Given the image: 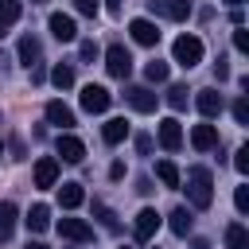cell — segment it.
I'll return each mask as SVG.
<instances>
[{"instance_id":"6da1fadb","label":"cell","mask_w":249,"mask_h":249,"mask_svg":"<svg viewBox=\"0 0 249 249\" xmlns=\"http://www.w3.org/2000/svg\"><path fill=\"white\" fill-rule=\"evenodd\" d=\"M187 198L195 210H206L214 202V175L206 167H191L187 171Z\"/></svg>"},{"instance_id":"7a4b0ae2","label":"cell","mask_w":249,"mask_h":249,"mask_svg":"<svg viewBox=\"0 0 249 249\" xmlns=\"http://www.w3.org/2000/svg\"><path fill=\"white\" fill-rule=\"evenodd\" d=\"M171 54H175V62H179V66H187V70H191V66H198V62H202V39H198V35H179V39H175V47H171Z\"/></svg>"},{"instance_id":"3957f363","label":"cell","mask_w":249,"mask_h":249,"mask_svg":"<svg viewBox=\"0 0 249 249\" xmlns=\"http://www.w3.org/2000/svg\"><path fill=\"white\" fill-rule=\"evenodd\" d=\"M105 70H109L113 78H128V74H132V54H128L124 47H109V51H105Z\"/></svg>"},{"instance_id":"277c9868","label":"cell","mask_w":249,"mask_h":249,"mask_svg":"<svg viewBox=\"0 0 249 249\" xmlns=\"http://www.w3.org/2000/svg\"><path fill=\"white\" fill-rule=\"evenodd\" d=\"M109 101H113V93H109L105 86H93V82H89V86L82 89V109H86V113H105Z\"/></svg>"},{"instance_id":"5b68a950","label":"cell","mask_w":249,"mask_h":249,"mask_svg":"<svg viewBox=\"0 0 249 249\" xmlns=\"http://www.w3.org/2000/svg\"><path fill=\"white\" fill-rule=\"evenodd\" d=\"M124 101H128L136 113H156V101H160V97H156L148 86H128V89H124Z\"/></svg>"},{"instance_id":"8992f818","label":"cell","mask_w":249,"mask_h":249,"mask_svg":"<svg viewBox=\"0 0 249 249\" xmlns=\"http://www.w3.org/2000/svg\"><path fill=\"white\" fill-rule=\"evenodd\" d=\"M51 35H54L58 43H74V39H78V23H74V16L54 12V16H51Z\"/></svg>"},{"instance_id":"52a82bcc","label":"cell","mask_w":249,"mask_h":249,"mask_svg":"<svg viewBox=\"0 0 249 249\" xmlns=\"http://www.w3.org/2000/svg\"><path fill=\"white\" fill-rule=\"evenodd\" d=\"M160 144H163L167 152H179V148H183V124H179L175 117H163V121H160Z\"/></svg>"},{"instance_id":"ba28073f","label":"cell","mask_w":249,"mask_h":249,"mask_svg":"<svg viewBox=\"0 0 249 249\" xmlns=\"http://www.w3.org/2000/svg\"><path fill=\"white\" fill-rule=\"evenodd\" d=\"M191 144L198 148V152H214L222 140H218V124H195L191 128Z\"/></svg>"},{"instance_id":"9c48e42d","label":"cell","mask_w":249,"mask_h":249,"mask_svg":"<svg viewBox=\"0 0 249 249\" xmlns=\"http://www.w3.org/2000/svg\"><path fill=\"white\" fill-rule=\"evenodd\" d=\"M156 230H160V214H156L152 206H144V210L136 214V230H132V233H136V241H152V237H156Z\"/></svg>"},{"instance_id":"30bf717a","label":"cell","mask_w":249,"mask_h":249,"mask_svg":"<svg viewBox=\"0 0 249 249\" xmlns=\"http://www.w3.org/2000/svg\"><path fill=\"white\" fill-rule=\"evenodd\" d=\"M54 148H58V156H62L66 163H82V156H86V144H82L78 136H70V132H62Z\"/></svg>"},{"instance_id":"8fae6325","label":"cell","mask_w":249,"mask_h":249,"mask_svg":"<svg viewBox=\"0 0 249 249\" xmlns=\"http://www.w3.org/2000/svg\"><path fill=\"white\" fill-rule=\"evenodd\" d=\"M54 183H58V160H54V156H43V160L35 163V187L47 191V187H54Z\"/></svg>"},{"instance_id":"7c38bea8","label":"cell","mask_w":249,"mask_h":249,"mask_svg":"<svg viewBox=\"0 0 249 249\" xmlns=\"http://www.w3.org/2000/svg\"><path fill=\"white\" fill-rule=\"evenodd\" d=\"M58 233L70 237V241H89V237H93V226L82 222V218H62V222H58Z\"/></svg>"},{"instance_id":"4fadbf2b","label":"cell","mask_w":249,"mask_h":249,"mask_svg":"<svg viewBox=\"0 0 249 249\" xmlns=\"http://www.w3.org/2000/svg\"><path fill=\"white\" fill-rule=\"evenodd\" d=\"M128 31H132V39H136L140 47H156V43H160V31H156L152 19H132Z\"/></svg>"},{"instance_id":"5bb4252c","label":"cell","mask_w":249,"mask_h":249,"mask_svg":"<svg viewBox=\"0 0 249 249\" xmlns=\"http://www.w3.org/2000/svg\"><path fill=\"white\" fill-rule=\"evenodd\" d=\"M195 105H198V113H202V117H218L226 101H222V93H218V89H198Z\"/></svg>"},{"instance_id":"9a60e30c","label":"cell","mask_w":249,"mask_h":249,"mask_svg":"<svg viewBox=\"0 0 249 249\" xmlns=\"http://www.w3.org/2000/svg\"><path fill=\"white\" fill-rule=\"evenodd\" d=\"M16 51H19V62H23L27 70H31V66H39V54H43V47H39V39H35V35H23Z\"/></svg>"},{"instance_id":"2e32d148","label":"cell","mask_w":249,"mask_h":249,"mask_svg":"<svg viewBox=\"0 0 249 249\" xmlns=\"http://www.w3.org/2000/svg\"><path fill=\"white\" fill-rule=\"evenodd\" d=\"M167 226H171V233H175V237H187V233H191V226H195V218H191V210H187V206H175V210L167 214Z\"/></svg>"},{"instance_id":"e0dca14e","label":"cell","mask_w":249,"mask_h":249,"mask_svg":"<svg viewBox=\"0 0 249 249\" xmlns=\"http://www.w3.org/2000/svg\"><path fill=\"white\" fill-rule=\"evenodd\" d=\"M47 121L58 124V128H70V124H74V109L62 105V101H47Z\"/></svg>"},{"instance_id":"ac0fdd59","label":"cell","mask_w":249,"mask_h":249,"mask_svg":"<svg viewBox=\"0 0 249 249\" xmlns=\"http://www.w3.org/2000/svg\"><path fill=\"white\" fill-rule=\"evenodd\" d=\"M82 198H86L82 183H62V187H58V202H62V210H74V206H82Z\"/></svg>"},{"instance_id":"d6986e66","label":"cell","mask_w":249,"mask_h":249,"mask_svg":"<svg viewBox=\"0 0 249 249\" xmlns=\"http://www.w3.org/2000/svg\"><path fill=\"white\" fill-rule=\"evenodd\" d=\"M23 222H27V230H31V233H43V230L51 226V206H43V202H39V206H31Z\"/></svg>"},{"instance_id":"ffe728a7","label":"cell","mask_w":249,"mask_h":249,"mask_svg":"<svg viewBox=\"0 0 249 249\" xmlns=\"http://www.w3.org/2000/svg\"><path fill=\"white\" fill-rule=\"evenodd\" d=\"M167 19H187L191 16V0H152Z\"/></svg>"},{"instance_id":"44dd1931","label":"cell","mask_w":249,"mask_h":249,"mask_svg":"<svg viewBox=\"0 0 249 249\" xmlns=\"http://www.w3.org/2000/svg\"><path fill=\"white\" fill-rule=\"evenodd\" d=\"M101 136H105V144H121V140L128 136V121H124V117H113V121H105Z\"/></svg>"},{"instance_id":"7402d4cb","label":"cell","mask_w":249,"mask_h":249,"mask_svg":"<svg viewBox=\"0 0 249 249\" xmlns=\"http://www.w3.org/2000/svg\"><path fill=\"white\" fill-rule=\"evenodd\" d=\"M226 249H249V230L241 222H230L226 226Z\"/></svg>"},{"instance_id":"603a6c76","label":"cell","mask_w":249,"mask_h":249,"mask_svg":"<svg viewBox=\"0 0 249 249\" xmlns=\"http://www.w3.org/2000/svg\"><path fill=\"white\" fill-rule=\"evenodd\" d=\"M19 12H23V4H19V0H0V35H4L8 27H16Z\"/></svg>"},{"instance_id":"cb8c5ba5","label":"cell","mask_w":249,"mask_h":249,"mask_svg":"<svg viewBox=\"0 0 249 249\" xmlns=\"http://www.w3.org/2000/svg\"><path fill=\"white\" fill-rule=\"evenodd\" d=\"M156 179H160L163 187H179V183H183V179H179V167H175L171 160H160V163H156Z\"/></svg>"},{"instance_id":"d4e9b609","label":"cell","mask_w":249,"mask_h":249,"mask_svg":"<svg viewBox=\"0 0 249 249\" xmlns=\"http://www.w3.org/2000/svg\"><path fill=\"white\" fill-rule=\"evenodd\" d=\"M51 82H54V89H70V86H74V66H70V62H58V66L51 70Z\"/></svg>"},{"instance_id":"484cf974","label":"cell","mask_w":249,"mask_h":249,"mask_svg":"<svg viewBox=\"0 0 249 249\" xmlns=\"http://www.w3.org/2000/svg\"><path fill=\"white\" fill-rule=\"evenodd\" d=\"M16 226V206L12 202H0V237H8Z\"/></svg>"},{"instance_id":"4316f807","label":"cell","mask_w":249,"mask_h":249,"mask_svg":"<svg viewBox=\"0 0 249 249\" xmlns=\"http://www.w3.org/2000/svg\"><path fill=\"white\" fill-rule=\"evenodd\" d=\"M144 78H148V82H167V62H160V58L148 62V66H144Z\"/></svg>"},{"instance_id":"83f0119b","label":"cell","mask_w":249,"mask_h":249,"mask_svg":"<svg viewBox=\"0 0 249 249\" xmlns=\"http://www.w3.org/2000/svg\"><path fill=\"white\" fill-rule=\"evenodd\" d=\"M167 105L171 109H187V86H171L167 89Z\"/></svg>"},{"instance_id":"f1b7e54d","label":"cell","mask_w":249,"mask_h":249,"mask_svg":"<svg viewBox=\"0 0 249 249\" xmlns=\"http://www.w3.org/2000/svg\"><path fill=\"white\" fill-rule=\"evenodd\" d=\"M93 214H97V218H101V222H105V230H121V222H117V218H113V210H109V206H105V202H93Z\"/></svg>"},{"instance_id":"f546056e","label":"cell","mask_w":249,"mask_h":249,"mask_svg":"<svg viewBox=\"0 0 249 249\" xmlns=\"http://www.w3.org/2000/svg\"><path fill=\"white\" fill-rule=\"evenodd\" d=\"M233 121H237V124H249V101H245V97L233 101Z\"/></svg>"},{"instance_id":"4dcf8cb0","label":"cell","mask_w":249,"mask_h":249,"mask_svg":"<svg viewBox=\"0 0 249 249\" xmlns=\"http://www.w3.org/2000/svg\"><path fill=\"white\" fill-rule=\"evenodd\" d=\"M233 167H237L241 175H249V144H241V148H237V156H233Z\"/></svg>"},{"instance_id":"1f68e13d","label":"cell","mask_w":249,"mask_h":249,"mask_svg":"<svg viewBox=\"0 0 249 249\" xmlns=\"http://www.w3.org/2000/svg\"><path fill=\"white\" fill-rule=\"evenodd\" d=\"M233 202H237V214H249V187H237L233 191Z\"/></svg>"},{"instance_id":"d6a6232c","label":"cell","mask_w":249,"mask_h":249,"mask_svg":"<svg viewBox=\"0 0 249 249\" xmlns=\"http://www.w3.org/2000/svg\"><path fill=\"white\" fill-rule=\"evenodd\" d=\"M233 47H237V51H249V35H245L241 23H237V31H233Z\"/></svg>"},{"instance_id":"836d02e7","label":"cell","mask_w":249,"mask_h":249,"mask_svg":"<svg viewBox=\"0 0 249 249\" xmlns=\"http://www.w3.org/2000/svg\"><path fill=\"white\" fill-rule=\"evenodd\" d=\"M78 51H82V58H86V62H93V58H97V43H89V39H86Z\"/></svg>"},{"instance_id":"e575fe53","label":"cell","mask_w":249,"mask_h":249,"mask_svg":"<svg viewBox=\"0 0 249 249\" xmlns=\"http://www.w3.org/2000/svg\"><path fill=\"white\" fill-rule=\"evenodd\" d=\"M74 8H78L82 16H93V12H97V0H74Z\"/></svg>"},{"instance_id":"d590c367","label":"cell","mask_w":249,"mask_h":249,"mask_svg":"<svg viewBox=\"0 0 249 249\" xmlns=\"http://www.w3.org/2000/svg\"><path fill=\"white\" fill-rule=\"evenodd\" d=\"M214 74H218V82H226V78H230V66H226V58H218V62H214Z\"/></svg>"},{"instance_id":"8d00e7d4","label":"cell","mask_w":249,"mask_h":249,"mask_svg":"<svg viewBox=\"0 0 249 249\" xmlns=\"http://www.w3.org/2000/svg\"><path fill=\"white\" fill-rule=\"evenodd\" d=\"M136 148H140V156H148L152 152V136H136Z\"/></svg>"},{"instance_id":"74e56055","label":"cell","mask_w":249,"mask_h":249,"mask_svg":"<svg viewBox=\"0 0 249 249\" xmlns=\"http://www.w3.org/2000/svg\"><path fill=\"white\" fill-rule=\"evenodd\" d=\"M191 249H210V241H206V237H195V241H191Z\"/></svg>"},{"instance_id":"f35d334b","label":"cell","mask_w":249,"mask_h":249,"mask_svg":"<svg viewBox=\"0 0 249 249\" xmlns=\"http://www.w3.org/2000/svg\"><path fill=\"white\" fill-rule=\"evenodd\" d=\"M105 4H109V12H117V8H121V0H105Z\"/></svg>"},{"instance_id":"ab89813d","label":"cell","mask_w":249,"mask_h":249,"mask_svg":"<svg viewBox=\"0 0 249 249\" xmlns=\"http://www.w3.org/2000/svg\"><path fill=\"white\" fill-rule=\"evenodd\" d=\"M27 249H47V245L43 241H27Z\"/></svg>"},{"instance_id":"60d3db41","label":"cell","mask_w":249,"mask_h":249,"mask_svg":"<svg viewBox=\"0 0 249 249\" xmlns=\"http://www.w3.org/2000/svg\"><path fill=\"white\" fill-rule=\"evenodd\" d=\"M226 4H230V8H241V4H245V0H226Z\"/></svg>"},{"instance_id":"b9f144b4","label":"cell","mask_w":249,"mask_h":249,"mask_svg":"<svg viewBox=\"0 0 249 249\" xmlns=\"http://www.w3.org/2000/svg\"><path fill=\"white\" fill-rule=\"evenodd\" d=\"M0 156H4V140H0Z\"/></svg>"},{"instance_id":"7bdbcfd3","label":"cell","mask_w":249,"mask_h":249,"mask_svg":"<svg viewBox=\"0 0 249 249\" xmlns=\"http://www.w3.org/2000/svg\"><path fill=\"white\" fill-rule=\"evenodd\" d=\"M31 4H43V0H31Z\"/></svg>"},{"instance_id":"ee69618b","label":"cell","mask_w":249,"mask_h":249,"mask_svg":"<svg viewBox=\"0 0 249 249\" xmlns=\"http://www.w3.org/2000/svg\"><path fill=\"white\" fill-rule=\"evenodd\" d=\"M121 249H128V245H121Z\"/></svg>"}]
</instances>
